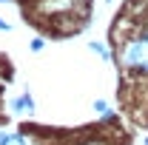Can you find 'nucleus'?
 Instances as JSON below:
<instances>
[{"mask_svg": "<svg viewBox=\"0 0 148 145\" xmlns=\"http://www.w3.org/2000/svg\"><path fill=\"white\" fill-rule=\"evenodd\" d=\"M120 66L128 83H148V23L120 40Z\"/></svg>", "mask_w": 148, "mask_h": 145, "instance_id": "obj_1", "label": "nucleus"}, {"mask_svg": "<svg viewBox=\"0 0 148 145\" xmlns=\"http://www.w3.org/2000/svg\"><path fill=\"white\" fill-rule=\"evenodd\" d=\"M91 49H94V51H97L100 57H106V60H108V49H106L103 43H91Z\"/></svg>", "mask_w": 148, "mask_h": 145, "instance_id": "obj_2", "label": "nucleus"}, {"mask_svg": "<svg viewBox=\"0 0 148 145\" xmlns=\"http://www.w3.org/2000/svg\"><path fill=\"white\" fill-rule=\"evenodd\" d=\"M3 145H23V140H20V137H6Z\"/></svg>", "mask_w": 148, "mask_h": 145, "instance_id": "obj_3", "label": "nucleus"}, {"mask_svg": "<svg viewBox=\"0 0 148 145\" xmlns=\"http://www.w3.org/2000/svg\"><path fill=\"white\" fill-rule=\"evenodd\" d=\"M0 29H3V31H6V29H9V23H3V20H0Z\"/></svg>", "mask_w": 148, "mask_h": 145, "instance_id": "obj_4", "label": "nucleus"}, {"mask_svg": "<svg viewBox=\"0 0 148 145\" xmlns=\"http://www.w3.org/2000/svg\"><path fill=\"white\" fill-rule=\"evenodd\" d=\"M3 142H6V137H3V134H0V145H3Z\"/></svg>", "mask_w": 148, "mask_h": 145, "instance_id": "obj_5", "label": "nucleus"}]
</instances>
